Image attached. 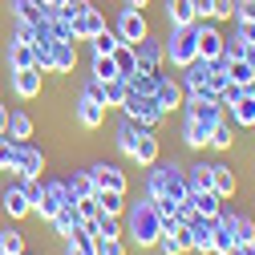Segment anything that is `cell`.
Segmentation results:
<instances>
[{
  "mask_svg": "<svg viewBox=\"0 0 255 255\" xmlns=\"http://www.w3.org/2000/svg\"><path fill=\"white\" fill-rule=\"evenodd\" d=\"M12 89L20 93V98H37V93H41V69H37V65H33V69H16Z\"/></svg>",
  "mask_w": 255,
  "mask_h": 255,
  "instance_id": "obj_18",
  "label": "cell"
},
{
  "mask_svg": "<svg viewBox=\"0 0 255 255\" xmlns=\"http://www.w3.org/2000/svg\"><path fill=\"white\" fill-rule=\"evenodd\" d=\"M8 134V114H4V106H0V138Z\"/></svg>",
  "mask_w": 255,
  "mask_h": 255,
  "instance_id": "obj_48",
  "label": "cell"
},
{
  "mask_svg": "<svg viewBox=\"0 0 255 255\" xmlns=\"http://www.w3.org/2000/svg\"><path fill=\"white\" fill-rule=\"evenodd\" d=\"M243 61H247V65H255V45H247V53H243Z\"/></svg>",
  "mask_w": 255,
  "mask_h": 255,
  "instance_id": "obj_49",
  "label": "cell"
},
{
  "mask_svg": "<svg viewBox=\"0 0 255 255\" xmlns=\"http://www.w3.org/2000/svg\"><path fill=\"white\" fill-rule=\"evenodd\" d=\"M118 37H122V45H138L142 37H150L142 8H126V12L118 16Z\"/></svg>",
  "mask_w": 255,
  "mask_h": 255,
  "instance_id": "obj_6",
  "label": "cell"
},
{
  "mask_svg": "<svg viewBox=\"0 0 255 255\" xmlns=\"http://www.w3.org/2000/svg\"><path fill=\"white\" fill-rule=\"evenodd\" d=\"M239 255H255V243H239Z\"/></svg>",
  "mask_w": 255,
  "mask_h": 255,
  "instance_id": "obj_51",
  "label": "cell"
},
{
  "mask_svg": "<svg viewBox=\"0 0 255 255\" xmlns=\"http://www.w3.org/2000/svg\"><path fill=\"white\" fill-rule=\"evenodd\" d=\"M8 65H12V69H33V45L12 41V49H8Z\"/></svg>",
  "mask_w": 255,
  "mask_h": 255,
  "instance_id": "obj_31",
  "label": "cell"
},
{
  "mask_svg": "<svg viewBox=\"0 0 255 255\" xmlns=\"http://www.w3.org/2000/svg\"><path fill=\"white\" fill-rule=\"evenodd\" d=\"M231 114H235V126H255V93H239V102L231 106Z\"/></svg>",
  "mask_w": 255,
  "mask_h": 255,
  "instance_id": "obj_26",
  "label": "cell"
},
{
  "mask_svg": "<svg viewBox=\"0 0 255 255\" xmlns=\"http://www.w3.org/2000/svg\"><path fill=\"white\" fill-rule=\"evenodd\" d=\"M235 16H239V20H255V0H243V4H235Z\"/></svg>",
  "mask_w": 255,
  "mask_h": 255,
  "instance_id": "obj_46",
  "label": "cell"
},
{
  "mask_svg": "<svg viewBox=\"0 0 255 255\" xmlns=\"http://www.w3.org/2000/svg\"><path fill=\"white\" fill-rule=\"evenodd\" d=\"M122 110H126V118H134V122L150 126V130L166 118V110L154 102V93H134V89H130V98H126V106H122Z\"/></svg>",
  "mask_w": 255,
  "mask_h": 255,
  "instance_id": "obj_4",
  "label": "cell"
},
{
  "mask_svg": "<svg viewBox=\"0 0 255 255\" xmlns=\"http://www.w3.org/2000/svg\"><path fill=\"white\" fill-rule=\"evenodd\" d=\"M126 4H130V8H146V0H126Z\"/></svg>",
  "mask_w": 255,
  "mask_h": 255,
  "instance_id": "obj_52",
  "label": "cell"
},
{
  "mask_svg": "<svg viewBox=\"0 0 255 255\" xmlns=\"http://www.w3.org/2000/svg\"><path fill=\"white\" fill-rule=\"evenodd\" d=\"M227 77L247 89V85L255 81V65H247V61H227Z\"/></svg>",
  "mask_w": 255,
  "mask_h": 255,
  "instance_id": "obj_33",
  "label": "cell"
},
{
  "mask_svg": "<svg viewBox=\"0 0 255 255\" xmlns=\"http://www.w3.org/2000/svg\"><path fill=\"white\" fill-rule=\"evenodd\" d=\"M93 199H98V211H102V215H122V207H126V195H122V190H98Z\"/></svg>",
  "mask_w": 255,
  "mask_h": 255,
  "instance_id": "obj_29",
  "label": "cell"
},
{
  "mask_svg": "<svg viewBox=\"0 0 255 255\" xmlns=\"http://www.w3.org/2000/svg\"><path fill=\"white\" fill-rule=\"evenodd\" d=\"M150 130V126H142V122H134V118H126L122 122V130H118V146H122V154H134V146H138V138Z\"/></svg>",
  "mask_w": 255,
  "mask_h": 255,
  "instance_id": "obj_19",
  "label": "cell"
},
{
  "mask_svg": "<svg viewBox=\"0 0 255 255\" xmlns=\"http://www.w3.org/2000/svg\"><path fill=\"white\" fill-rule=\"evenodd\" d=\"M162 53L170 57V65H178V69L195 65V61H199V24H182V28H174V33H170V45H166Z\"/></svg>",
  "mask_w": 255,
  "mask_h": 255,
  "instance_id": "obj_2",
  "label": "cell"
},
{
  "mask_svg": "<svg viewBox=\"0 0 255 255\" xmlns=\"http://www.w3.org/2000/svg\"><path fill=\"white\" fill-rule=\"evenodd\" d=\"M239 41L243 45H255V20H239Z\"/></svg>",
  "mask_w": 255,
  "mask_h": 255,
  "instance_id": "obj_45",
  "label": "cell"
},
{
  "mask_svg": "<svg viewBox=\"0 0 255 255\" xmlns=\"http://www.w3.org/2000/svg\"><path fill=\"white\" fill-rule=\"evenodd\" d=\"M231 142H235L231 126H227V122H215V130H211V146H215V150H227Z\"/></svg>",
  "mask_w": 255,
  "mask_h": 255,
  "instance_id": "obj_39",
  "label": "cell"
},
{
  "mask_svg": "<svg viewBox=\"0 0 255 255\" xmlns=\"http://www.w3.org/2000/svg\"><path fill=\"white\" fill-rule=\"evenodd\" d=\"M195 12H199V20H207L215 12V0H195Z\"/></svg>",
  "mask_w": 255,
  "mask_h": 255,
  "instance_id": "obj_47",
  "label": "cell"
},
{
  "mask_svg": "<svg viewBox=\"0 0 255 255\" xmlns=\"http://www.w3.org/2000/svg\"><path fill=\"white\" fill-rule=\"evenodd\" d=\"M0 255H24V235L20 231H0Z\"/></svg>",
  "mask_w": 255,
  "mask_h": 255,
  "instance_id": "obj_36",
  "label": "cell"
},
{
  "mask_svg": "<svg viewBox=\"0 0 255 255\" xmlns=\"http://www.w3.org/2000/svg\"><path fill=\"white\" fill-rule=\"evenodd\" d=\"M186 186H190V190H211V166H207V162H203V166H190Z\"/></svg>",
  "mask_w": 255,
  "mask_h": 255,
  "instance_id": "obj_37",
  "label": "cell"
},
{
  "mask_svg": "<svg viewBox=\"0 0 255 255\" xmlns=\"http://www.w3.org/2000/svg\"><path fill=\"white\" fill-rule=\"evenodd\" d=\"M110 57H114V65H118V77H122V81H134V77H138V53H134V45H118Z\"/></svg>",
  "mask_w": 255,
  "mask_h": 255,
  "instance_id": "obj_13",
  "label": "cell"
},
{
  "mask_svg": "<svg viewBox=\"0 0 255 255\" xmlns=\"http://www.w3.org/2000/svg\"><path fill=\"white\" fill-rule=\"evenodd\" d=\"M45 8H65V0H41Z\"/></svg>",
  "mask_w": 255,
  "mask_h": 255,
  "instance_id": "obj_50",
  "label": "cell"
},
{
  "mask_svg": "<svg viewBox=\"0 0 255 255\" xmlns=\"http://www.w3.org/2000/svg\"><path fill=\"white\" fill-rule=\"evenodd\" d=\"M126 98H130V81H102V106H126Z\"/></svg>",
  "mask_w": 255,
  "mask_h": 255,
  "instance_id": "obj_23",
  "label": "cell"
},
{
  "mask_svg": "<svg viewBox=\"0 0 255 255\" xmlns=\"http://www.w3.org/2000/svg\"><path fill=\"white\" fill-rule=\"evenodd\" d=\"M154 102L162 106L166 114H170V110H178V106H182V85H178V81H170V77H162V73H158V85H154Z\"/></svg>",
  "mask_w": 255,
  "mask_h": 255,
  "instance_id": "obj_9",
  "label": "cell"
},
{
  "mask_svg": "<svg viewBox=\"0 0 255 255\" xmlns=\"http://www.w3.org/2000/svg\"><path fill=\"white\" fill-rule=\"evenodd\" d=\"M231 235H235V243H255V223L247 215H235L231 219Z\"/></svg>",
  "mask_w": 255,
  "mask_h": 255,
  "instance_id": "obj_34",
  "label": "cell"
},
{
  "mask_svg": "<svg viewBox=\"0 0 255 255\" xmlns=\"http://www.w3.org/2000/svg\"><path fill=\"white\" fill-rule=\"evenodd\" d=\"M130 235L138 239V247H154L158 239H162V211H158L150 199L134 207V215H130Z\"/></svg>",
  "mask_w": 255,
  "mask_h": 255,
  "instance_id": "obj_1",
  "label": "cell"
},
{
  "mask_svg": "<svg viewBox=\"0 0 255 255\" xmlns=\"http://www.w3.org/2000/svg\"><path fill=\"white\" fill-rule=\"evenodd\" d=\"M69 255H98V239H93V231L85 227V223L69 235Z\"/></svg>",
  "mask_w": 255,
  "mask_h": 255,
  "instance_id": "obj_22",
  "label": "cell"
},
{
  "mask_svg": "<svg viewBox=\"0 0 255 255\" xmlns=\"http://www.w3.org/2000/svg\"><path fill=\"white\" fill-rule=\"evenodd\" d=\"M28 199H33V211H37L41 219H53V215H57L61 207H65V203H73L65 182H45V186L28 182Z\"/></svg>",
  "mask_w": 255,
  "mask_h": 255,
  "instance_id": "obj_3",
  "label": "cell"
},
{
  "mask_svg": "<svg viewBox=\"0 0 255 255\" xmlns=\"http://www.w3.org/2000/svg\"><path fill=\"white\" fill-rule=\"evenodd\" d=\"M16 170L24 174V182H37V178H41V170H45V154H41L37 146L20 142V166H16Z\"/></svg>",
  "mask_w": 255,
  "mask_h": 255,
  "instance_id": "obj_10",
  "label": "cell"
},
{
  "mask_svg": "<svg viewBox=\"0 0 255 255\" xmlns=\"http://www.w3.org/2000/svg\"><path fill=\"white\" fill-rule=\"evenodd\" d=\"M93 4H89V0H65V8H57L61 16H65V20H77V16H85Z\"/></svg>",
  "mask_w": 255,
  "mask_h": 255,
  "instance_id": "obj_41",
  "label": "cell"
},
{
  "mask_svg": "<svg viewBox=\"0 0 255 255\" xmlns=\"http://www.w3.org/2000/svg\"><path fill=\"white\" fill-rule=\"evenodd\" d=\"M114 77H118V65H114V57L98 53V57H93V81H114Z\"/></svg>",
  "mask_w": 255,
  "mask_h": 255,
  "instance_id": "obj_35",
  "label": "cell"
},
{
  "mask_svg": "<svg viewBox=\"0 0 255 255\" xmlns=\"http://www.w3.org/2000/svg\"><path fill=\"white\" fill-rule=\"evenodd\" d=\"M73 203H77L81 219H98V199H93V195H89V199H73Z\"/></svg>",
  "mask_w": 255,
  "mask_h": 255,
  "instance_id": "obj_43",
  "label": "cell"
},
{
  "mask_svg": "<svg viewBox=\"0 0 255 255\" xmlns=\"http://www.w3.org/2000/svg\"><path fill=\"white\" fill-rule=\"evenodd\" d=\"M211 16H219V20H231L235 16V0H215V12Z\"/></svg>",
  "mask_w": 255,
  "mask_h": 255,
  "instance_id": "obj_44",
  "label": "cell"
},
{
  "mask_svg": "<svg viewBox=\"0 0 255 255\" xmlns=\"http://www.w3.org/2000/svg\"><path fill=\"white\" fill-rule=\"evenodd\" d=\"M49 223H53V227H57V235H73V231L81 227L85 219H81V211H77V203H65V207H61V211H57V215H53Z\"/></svg>",
  "mask_w": 255,
  "mask_h": 255,
  "instance_id": "obj_14",
  "label": "cell"
},
{
  "mask_svg": "<svg viewBox=\"0 0 255 255\" xmlns=\"http://www.w3.org/2000/svg\"><path fill=\"white\" fill-rule=\"evenodd\" d=\"M207 65H211V61H195V65H186V81H182V89L190 93V98L203 89V81H207Z\"/></svg>",
  "mask_w": 255,
  "mask_h": 255,
  "instance_id": "obj_30",
  "label": "cell"
},
{
  "mask_svg": "<svg viewBox=\"0 0 255 255\" xmlns=\"http://www.w3.org/2000/svg\"><path fill=\"white\" fill-rule=\"evenodd\" d=\"M186 199H190V207H195L203 219H215V215H223V199L215 195V190H186Z\"/></svg>",
  "mask_w": 255,
  "mask_h": 255,
  "instance_id": "obj_11",
  "label": "cell"
},
{
  "mask_svg": "<svg viewBox=\"0 0 255 255\" xmlns=\"http://www.w3.org/2000/svg\"><path fill=\"white\" fill-rule=\"evenodd\" d=\"M186 146H211V126L186 118Z\"/></svg>",
  "mask_w": 255,
  "mask_h": 255,
  "instance_id": "obj_32",
  "label": "cell"
},
{
  "mask_svg": "<svg viewBox=\"0 0 255 255\" xmlns=\"http://www.w3.org/2000/svg\"><path fill=\"white\" fill-rule=\"evenodd\" d=\"M12 4H16L20 24H41L45 20V4H41V0H12Z\"/></svg>",
  "mask_w": 255,
  "mask_h": 255,
  "instance_id": "obj_28",
  "label": "cell"
},
{
  "mask_svg": "<svg viewBox=\"0 0 255 255\" xmlns=\"http://www.w3.org/2000/svg\"><path fill=\"white\" fill-rule=\"evenodd\" d=\"M0 203H4V211H8L12 219H24L28 211H33V199H28V186H8Z\"/></svg>",
  "mask_w": 255,
  "mask_h": 255,
  "instance_id": "obj_12",
  "label": "cell"
},
{
  "mask_svg": "<svg viewBox=\"0 0 255 255\" xmlns=\"http://www.w3.org/2000/svg\"><path fill=\"white\" fill-rule=\"evenodd\" d=\"M243 53H247V45L239 41V37H223V61H243Z\"/></svg>",
  "mask_w": 255,
  "mask_h": 255,
  "instance_id": "obj_40",
  "label": "cell"
},
{
  "mask_svg": "<svg viewBox=\"0 0 255 255\" xmlns=\"http://www.w3.org/2000/svg\"><path fill=\"white\" fill-rule=\"evenodd\" d=\"M227 255H239V243H235V247H231V251H227Z\"/></svg>",
  "mask_w": 255,
  "mask_h": 255,
  "instance_id": "obj_53",
  "label": "cell"
},
{
  "mask_svg": "<svg viewBox=\"0 0 255 255\" xmlns=\"http://www.w3.org/2000/svg\"><path fill=\"white\" fill-rule=\"evenodd\" d=\"M98 255H126L122 239H98Z\"/></svg>",
  "mask_w": 255,
  "mask_h": 255,
  "instance_id": "obj_42",
  "label": "cell"
},
{
  "mask_svg": "<svg viewBox=\"0 0 255 255\" xmlns=\"http://www.w3.org/2000/svg\"><path fill=\"white\" fill-rule=\"evenodd\" d=\"M211 190H215L219 199H231V195H235V170L223 166V162L211 166Z\"/></svg>",
  "mask_w": 255,
  "mask_h": 255,
  "instance_id": "obj_16",
  "label": "cell"
},
{
  "mask_svg": "<svg viewBox=\"0 0 255 255\" xmlns=\"http://www.w3.org/2000/svg\"><path fill=\"white\" fill-rule=\"evenodd\" d=\"M89 174H93V182H98V190H122L126 195V174L118 166H93Z\"/></svg>",
  "mask_w": 255,
  "mask_h": 255,
  "instance_id": "obj_17",
  "label": "cell"
},
{
  "mask_svg": "<svg viewBox=\"0 0 255 255\" xmlns=\"http://www.w3.org/2000/svg\"><path fill=\"white\" fill-rule=\"evenodd\" d=\"M102 28H106V16H102L98 8H89L85 16H77V20H73V33H77V37H85V41H93V37L102 33Z\"/></svg>",
  "mask_w": 255,
  "mask_h": 255,
  "instance_id": "obj_20",
  "label": "cell"
},
{
  "mask_svg": "<svg viewBox=\"0 0 255 255\" xmlns=\"http://www.w3.org/2000/svg\"><path fill=\"white\" fill-rule=\"evenodd\" d=\"M77 122L85 126V130H98V126L106 122V106H102V81L85 85L81 102H77Z\"/></svg>",
  "mask_w": 255,
  "mask_h": 255,
  "instance_id": "obj_5",
  "label": "cell"
},
{
  "mask_svg": "<svg viewBox=\"0 0 255 255\" xmlns=\"http://www.w3.org/2000/svg\"><path fill=\"white\" fill-rule=\"evenodd\" d=\"M65 186H69V199H89V195H98V182H93V174H89V170L73 174Z\"/></svg>",
  "mask_w": 255,
  "mask_h": 255,
  "instance_id": "obj_27",
  "label": "cell"
},
{
  "mask_svg": "<svg viewBox=\"0 0 255 255\" xmlns=\"http://www.w3.org/2000/svg\"><path fill=\"white\" fill-rule=\"evenodd\" d=\"M166 16H170L174 28H182V24H199L195 0H166Z\"/></svg>",
  "mask_w": 255,
  "mask_h": 255,
  "instance_id": "obj_15",
  "label": "cell"
},
{
  "mask_svg": "<svg viewBox=\"0 0 255 255\" xmlns=\"http://www.w3.org/2000/svg\"><path fill=\"white\" fill-rule=\"evenodd\" d=\"M134 53H138V73H158V65H162V45H158V41L142 37L134 45Z\"/></svg>",
  "mask_w": 255,
  "mask_h": 255,
  "instance_id": "obj_8",
  "label": "cell"
},
{
  "mask_svg": "<svg viewBox=\"0 0 255 255\" xmlns=\"http://www.w3.org/2000/svg\"><path fill=\"white\" fill-rule=\"evenodd\" d=\"M73 61H77L73 41H53V73H69Z\"/></svg>",
  "mask_w": 255,
  "mask_h": 255,
  "instance_id": "obj_21",
  "label": "cell"
},
{
  "mask_svg": "<svg viewBox=\"0 0 255 255\" xmlns=\"http://www.w3.org/2000/svg\"><path fill=\"white\" fill-rule=\"evenodd\" d=\"M118 45H122V37H118V33H110V28H102V33L93 37V53H106V57H110Z\"/></svg>",
  "mask_w": 255,
  "mask_h": 255,
  "instance_id": "obj_38",
  "label": "cell"
},
{
  "mask_svg": "<svg viewBox=\"0 0 255 255\" xmlns=\"http://www.w3.org/2000/svg\"><path fill=\"white\" fill-rule=\"evenodd\" d=\"M130 158H138L142 166H154V162H158V138H154V130H146V134L138 138V146H134Z\"/></svg>",
  "mask_w": 255,
  "mask_h": 255,
  "instance_id": "obj_24",
  "label": "cell"
},
{
  "mask_svg": "<svg viewBox=\"0 0 255 255\" xmlns=\"http://www.w3.org/2000/svg\"><path fill=\"white\" fill-rule=\"evenodd\" d=\"M219 53H223V33L199 20V61H219Z\"/></svg>",
  "mask_w": 255,
  "mask_h": 255,
  "instance_id": "obj_7",
  "label": "cell"
},
{
  "mask_svg": "<svg viewBox=\"0 0 255 255\" xmlns=\"http://www.w3.org/2000/svg\"><path fill=\"white\" fill-rule=\"evenodd\" d=\"M4 138H12V142H28V138H33V118H28V114H8V134Z\"/></svg>",
  "mask_w": 255,
  "mask_h": 255,
  "instance_id": "obj_25",
  "label": "cell"
}]
</instances>
